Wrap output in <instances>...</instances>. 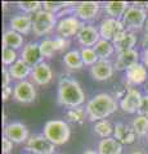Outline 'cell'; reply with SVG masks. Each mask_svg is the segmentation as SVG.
Here are the masks:
<instances>
[{"mask_svg": "<svg viewBox=\"0 0 148 154\" xmlns=\"http://www.w3.org/2000/svg\"><path fill=\"white\" fill-rule=\"evenodd\" d=\"M57 102L67 109L83 107L85 103V93L75 79L62 77L57 88Z\"/></svg>", "mask_w": 148, "mask_h": 154, "instance_id": "obj_1", "label": "cell"}, {"mask_svg": "<svg viewBox=\"0 0 148 154\" xmlns=\"http://www.w3.org/2000/svg\"><path fill=\"white\" fill-rule=\"evenodd\" d=\"M118 104L113 95L107 93H99L87 103V114L88 119L92 122H98L108 118L117 110Z\"/></svg>", "mask_w": 148, "mask_h": 154, "instance_id": "obj_2", "label": "cell"}, {"mask_svg": "<svg viewBox=\"0 0 148 154\" xmlns=\"http://www.w3.org/2000/svg\"><path fill=\"white\" fill-rule=\"evenodd\" d=\"M43 135L55 146L65 145L71 137V127L63 119H50L43 127Z\"/></svg>", "mask_w": 148, "mask_h": 154, "instance_id": "obj_3", "label": "cell"}, {"mask_svg": "<svg viewBox=\"0 0 148 154\" xmlns=\"http://www.w3.org/2000/svg\"><path fill=\"white\" fill-rule=\"evenodd\" d=\"M57 23H58V18L55 14L41 9L32 16V33L36 37L45 38L52 32H55Z\"/></svg>", "mask_w": 148, "mask_h": 154, "instance_id": "obj_4", "label": "cell"}, {"mask_svg": "<svg viewBox=\"0 0 148 154\" xmlns=\"http://www.w3.org/2000/svg\"><path fill=\"white\" fill-rule=\"evenodd\" d=\"M121 21L124 23V26H125L126 31L137 33L138 31L144 28L146 23L148 21L147 9L144 8V5H139V4L134 3L133 5L128 8V11L124 14Z\"/></svg>", "mask_w": 148, "mask_h": 154, "instance_id": "obj_5", "label": "cell"}, {"mask_svg": "<svg viewBox=\"0 0 148 154\" xmlns=\"http://www.w3.org/2000/svg\"><path fill=\"white\" fill-rule=\"evenodd\" d=\"M83 26H84V22H81L74 14L72 16L59 18L58 23H57V27H55V36L70 40V38L77 36V33Z\"/></svg>", "mask_w": 148, "mask_h": 154, "instance_id": "obj_6", "label": "cell"}, {"mask_svg": "<svg viewBox=\"0 0 148 154\" xmlns=\"http://www.w3.org/2000/svg\"><path fill=\"white\" fill-rule=\"evenodd\" d=\"M26 153L32 154H54L55 145L50 143L43 134H34L30 135L28 140L25 144Z\"/></svg>", "mask_w": 148, "mask_h": 154, "instance_id": "obj_7", "label": "cell"}, {"mask_svg": "<svg viewBox=\"0 0 148 154\" xmlns=\"http://www.w3.org/2000/svg\"><path fill=\"white\" fill-rule=\"evenodd\" d=\"M102 9V3L99 2H79L74 5V16L81 22H92L97 19Z\"/></svg>", "mask_w": 148, "mask_h": 154, "instance_id": "obj_8", "label": "cell"}, {"mask_svg": "<svg viewBox=\"0 0 148 154\" xmlns=\"http://www.w3.org/2000/svg\"><path fill=\"white\" fill-rule=\"evenodd\" d=\"M98 30H99V35L101 38L103 40H108L112 41L118 33H121L124 31H126L125 26L121 19H115V18H109V17H104L101 19L98 25Z\"/></svg>", "mask_w": 148, "mask_h": 154, "instance_id": "obj_9", "label": "cell"}, {"mask_svg": "<svg viewBox=\"0 0 148 154\" xmlns=\"http://www.w3.org/2000/svg\"><path fill=\"white\" fill-rule=\"evenodd\" d=\"M142 99H143V94L140 93V90H138L137 88H128L126 94L122 96V99L118 103V107L125 113L138 114L142 104Z\"/></svg>", "mask_w": 148, "mask_h": 154, "instance_id": "obj_10", "label": "cell"}, {"mask_svg": "<svg viewBox=\"0 0 148 154\" xmlns=\"http://www.w3.org/2000/svg\"><path fill=\"white\" fill-rule=\"evenodd\" d=\"M13 99L22 104H30L36 99V88L28 80L16 82L13 86Z\"/></svg>", "mask_w": 148, "mask_h": 154, "instance_id": "obj_11", "label": "cell"}, {"mask_svg": "<svg viewBox=\"0 0 148 154\" xmlns=\"http://www.w3.org/2000/svg\"><path fill=\"white\" fill-rule=\"evenodd\" d=\"M3 136L8 137L9 140L14 144H22L28 140L30 134L28 128L25 123L22 122H11L4 126L3 128Z\"/></svg>", "mask_w": 148, "mask_h": 154, "instance_id": "obj_12", "label": "cell"}, {"mask_svg": "<svg viewBox=\"0 0 148 154\" xmlns=\"http://www.w3.org/2000/svg\"><path fill=\"white\" fill-rule=\"evenodd\" d=\"M148 81V68L139 62L131 66L125 72V85L128 88H135L139 85H144Z\"/></svg>", "mask_w": 148, "mask_h": 154, "instance_id": "obj_13", "label": "cell"}, {"mask_svg": "<svg viewBox=\"0 0 148 154\" xmlns=\"http://www.w3.org/2000/svg\"><path fill=\"white\" fill-rule=\"evenodd\" d=\"M30 79H31V82L36 86H46L53 81L54 72L52 69L50 64L44 60L32 68Z\"/></svg>", "mask_w": 148, "mask_h": 154, "instance_id": "obj_14", "label": "cell"}, {"mask_svg": "<svg viewBox=\"0 0 148 154\" xmlns=\"http://www.w3.org/2000/svg\"><path fill=\"white\" fill-rule=\"evenodd\" d=\"M76 40L81 45V48H94L95 44L101 40L98 26H94L92 23H84L79 31Z\"/></svg>", "mask_w": 148, "mask_h": 154, "instance_id": "obj_15", "label": "cell"}, {"mask_svg": "<svg viewBox=\"0 0 148 154\" xmlns=\"http://www.w3.org/2000/svg\"><path fill=\"white\" fill-rule=\"evenodd\" d=\"M140 62V53L137 49L116 53V58L113 60V66L116 71H128L131 66Z\"/></svg>", "mask_w": 148, "mask_h": 154, "instance_id": "obj_16", "label": "cell"}, {"mask_svg": "<svg viewBox=\"0 0 148 154\" xmlns=\"http://www.w3.org/2000/svg\"><path fill=\"white\" fill-rule=\"evenodd\" d=\"M115 66L111 59H99L93 67H90V76L95 81H107L115 73Z\"/></svg>", "mask_w": 148, "mask_h": 154, "instance_id": "obj_17", "label": "cell"}, {"mask_svg": "<svg viewBox=\"0 0 148 154\" xmlns=\"http://www.w3.org/2000/svg\"><path fill=\"white\" fill-rule=\"evenodd\" d=\"M20 58L23 62H26L28 66H31L32 68L39 63H41V62H44V58H43L40 53L39 42H32V41L25 44V46L21 49Z\"/></svg>", "mask_w": 148, "mask_h": 154, "instance_id": "obj_18", "label": "cell"}, {"mask_svg": "<svg viewBox=\"0 0 148 154\" xmlns=\"http://www.w3.org/2000/svg\"><path fill=\"white\" fill-rule=\"evenodd\" d=\"M9 28L21 35H28L32 32V16L30 14H16L9 19Z\"/></svg>", "mask_w": 148, "mask_h": 154, "instance_id": "obj_19", "label": "cell"}, {"mask_svg": "<svg viewBox=\"0 0 148 154\" xmlns=\"http://www.w3.org/2000/svg\"><path fill=\"white\" fill-rule=\"evenodd\" d=\"M112 42H113L115 49H116V53L131 50V49H135V45L138 42V36L134 32L124 31L121 33H118L112 40Z\"/></svg>", "mask_w": 148, "mask_h": 154, "instance_id": "obj_20", "label": "cell"}, {"mask_svg": "<svg viewBox=\"0 0 148 154\" xmlns=\"http://www.w3.org/2000/svg\"><path fill=\"white\" fill-rule=\"evenodd\" d=\"M113 137L116 139L118 143H121L122 145H130V144L135 141V139L138 136L131 126H128V125L122 123V122H118L115 125Z\"/></svg>", "mask_w": 148, "mask_h": 154, "instance_id": "obj_21", "label": "cell"}, {"mask_svg": "<svg viewBox=\"0 0 148 154\" xmlns=\"http://www.w3.org/2000/svg\"><path fill=\"white\" fill-rule=\"evenodd\" d=\"M129 7L130 3L128 2H106L102 4V9L106 13V17L115 19H122Z\"/></svg>", "mask_w": 148, "mask_h": 154, "instance_id": "obj_22", "label": "cell"}, {"mask_svg": "<svg viewBox=\"0 0 148 154\" xmlns=\"http://www.w3.org/2000/svg\"><path fill=\"white\" fill-rule=\"evenodd\" d=\"M8 71H9V73H11V76H12V80L17 81V82H20V81L27 80L28 77L31 76L32 67L28 66L26 62H23L21 58H20V59H18L13 66L9 67Z\"/></svg>", "mask_w": 148, "mask_h": 154, "instance_id": "obj_23", "label": "cell"}, {"mask_svg": "<svg viewBox=\"0 0 148 154\" xmlns=\"http://www.w3.org/2000/svg\"><path fill=\"white\" fill-rule=\"evenodd\" d=\"M3 46L5 48H9V49H13V50H20L23 46H25V41H23V36L21 33H18L16 31L11 30V28H8L3 32Z\"/></svg>", "mask_w": 148, "mask_h": 154, "instance_id": "obj_24", "label": "cell"}, {"mask_svg": "<svg viewBox=\"0 0 148 154\" xmlns=\"http://www.w3.org/2000/svg\"><path fill=\"white\" fill-rule=\"evenodd\" d=\"M98 154H121L122 153V144L118 143L113 136L102 139L97 146Z\"/></svg>", "mask_w": 148, "mask_h": 154, "instance_id": "obj_25", "label": "cell"}, {"mask_svg": "<svg viewBox=\"0 0 148 154\" xmlns=\"http://www.w3.org/2000/svg\"><path fill=\"white\" fill-rule=\"evenodd\" d=\"M63 64L66 66V68L72 69V71H79L84 67V62L81 59L80 50L72 49L65 53L63 55Z\"/></svg>", "mask_w": 148, "mask_h": 154, "instance_id": "obj_26", "label": "cell"}, {"mask_svg": "<svg viewBox=\"0 0 148 154\" xmlns=\"http://www.w3.org/2000/svg\"><path fill=\"white\" fill-rule=\"evenodd\" d=\"M94 50L97 53L99 59H111V57L116 53L113 42L108 41V40H103V38H101V40L95 44Z\"/></svg>", "mask_w": 148, "mask_h": 154, "instance_id": "obj_27", "label": "cell"}, {"mask_svg": "<svg viewBox=\"0 0 148 154\" xmlns=\"http://www.w3.org/2000/svg\"><path fill=\"white\" fill-rule=\"evenodd\" d=\"M113 128H115V125H112L108 119H102V121H98L94 123L93 131L99 137L107 139V137L113 136Z\"/></svg>", "mask_w": 148, "mask_h": 154, "instance_id": "obj_28", "label": "cell"}, {"mask_svg": "<svg viewBox=\"0 0 148 154\" xmlns=\"http://www.w3.org/2000/svg\"><path fill=\"white\" fill-rule=\"evenodd\" d=\"M131 127L134 130V132L137 134L138 137H147L148 135V118L144 116L137 114V117L133 119Z\"/></svg>", "mask_w": 148, "mask_h": 154, "instance_id": "obj_29", "label": "cell"}, {"mask_svg": "<svg viewBox=\"0 0 148 154\" xmlns=\"http://www.w3.org/2000/svg\"><path fill=\"white\" fill-rule=\"evenodd\" d=\"M85 118H88V114H87V109L84 107L71 108V109H67V112H66V119L68 122L81 125L84 123Z\"/></svg>", "mask_w": 148, "mask_h": 154, "instance_id": "obj_30", "label": "cell"}, {"mask_svg": "<svg viewBox=\"0 0 148 154\" xmlns=\"http://www.w3.org/2000/svg\"><path fill=\"white\" fill-rule=\"evenodd\" d=\"M39 48H40V53L44 59H52L55 54V50L53 46V37L41 38L39 41Z\"/></svg>", "mask_w": 148, "mask_h": 154, "instance_id": "obj_31", "label": "cell"}, {"mask_svg": "<svg viewBox=\"0 0 148 154\" xmlns=\"http://www.w3.org/2000/svg\"><path fill=\"white\" fill-rule=\"evenodd\" d=\"M18 59H20V54H18L17 50H13V49H9V48L3 46V49H2V62H3L4 67L9 68V67L13 66Z\"/></svg>", "mask_w": 148, "mask_h": 154, "instance_id": "obj_32", "label": "cell"}, {"mask_svg": "<svg viewBox=\"0 0 148 154\" xmlns=\"http://www.w3.org/2000/svg\"><path fill=\"white\" fill-rule=\"evenodd\" d=\"M80 54H81V59L84 62V66L87 67H93L99 60L94 48H81Z\"/></svg>", "mask_w": 148, "mask_h": 154, "instance_id": "obj_33", "label": "cell"}, {"mask_svg": "<svg viewBox=\"0 0 148 154\" xmlns=\"http://www.w3.org/2000/svg\"><path fill=\"white\" fill-rule=\"evenodd\" d=\"M16 5L23 11L25 14H30L34 16L35 13L43 9V2H17Z\"/></svg>", "mask_w": 148, "mask_h": 154, "instance_id": "obj_34", "label": "cell"}, {"mask_svg": "<svg viewBox=\"0 0 148 154\" xmlns=\"http://www.w3.org/2000/svg\"><path fill=\"white\" fill-rule=\"evenodd\" d=\"M68 5V2H43V9L52 14H58Z\"/></svg>", "mask_w": 148, "mask_h": 154, "instance_id": "obj_35", "label": "cell"}, {"mask_svg": "<svg viewBox=\"0 0 148 154\" xmlns=\"http://www.w3.org/2000/svg\"><path fill=\"white\" fill-rule=\"evenodd\" d=\"M70 40L67 38H63V37H59V36H55L53 37V46H54V50L57 51H65L70 48Z\"/></svg>", "mask_w": 148, "mask_h": 154, "instance_id": "obj_36", "label": "cell"}, {"mask_svg": "<svg viewBox=\"0 0 148 154\" xmlns=\"http://www.w3.org/2000/svg\"><path fill=\"white\" fill-rule=\"evenodd\" d=\"M13 144L14 143H12L8 137L3 136V139H2V153L3 154H9L13 150Z\"/></svg>", "mask_w": 148, "mask_h": 154, "instance_id": "obj_37", "label": "cell"}, {"mask_svg": "<svg viewBox=\"0 0 148 154\" xmlns=\"http://www.w3.org/2000/svg\"><path fill=\"white\" fill-rule=\"evenodd\" d=\"M138 114L144 116V117L148 118V94L143 95L142 104H140V108H139V112H138Z\"/></svg>", "mask_w": 148, "mask_h": 154, "instance_id": "obj_38", "label": "cell"}, {"mask_svg": "<svg viewBox=\"0 0 148 154\" xmlns=\"http://www.w3.org/2000/svg\"><path fill=\"white\" fill-rule=\"evenodd\" d=\"M2 73H3V79H2V85H3V88H5V86H11L12 76H11V73H9V71H8L7 67H3Z\"/></svg>", "mask_w": 148, "mask_h": 154, "instance_id": "obj_39", "label": "cell"}, {"mask_svg": "<svg viewBox=\"0 0 148 154\" xmlns=\"http://www.w3.org/2000/svg\"><path fill=\"white\" fill-rule=\"evenodd\" d=\"M13 95V88L12 86H5V88H3L2 90V99L3 102H8L9 98Z\"/></svg>", "mask_w": 148, "mask_h": 154, "instance_id": "obj_40", "label": "cell"}, {"mask_svg": "<svg viewBox=\"0 0 148 154\" xmlns=\"http://www.w3.org/2000/svg\"><path fill=\"white\" fill-rule=\"evenodd\" d=\"M140 62L148 68V46H146L140 53Z\"/></svg>", "mask_w": 148, "mask_h": 154, "instance_id": "obj_41", "label": "cell"}, {"mask_svg": "<svg viewBox=\"0 0 148 154\" xmlns=\"http://www.w3.org/2000/svg\"><path fill=\"white\" fill-rule=\"evenodd\" d=\"M83 154H98V152L94 150V149H88V150H85Z\"/></svg>", "mask_w": 148, "mask_h": 154, "instance_id": "obj_42", "label": "cell"}, {"mask_svg": "<svg viewBox=\"0 0 148 154\" xmlns=\"http://www.w3.org/2000/svg\"><path fill=\"white\" fill-rule=\"evenodd\" d=\"M130 154H146L144 152H142V150H133Z\"/></svg>", "mask_w": 148, "mask_h": 154, "instance_id": "obj_43", "label": "cell"}, {"mask_svg": "<svg viewBox=\"0 0 148 154\" xmlns=\"http://www.w3.org/2000/svg\"><path fill=\"white\" fill-rule=\"evenodd\" d=\"M144 90H146V94H148V81L144 84Z\"/></svg>", "mask_w": 148, "mask_h": 154, "instance_id": "obj_44", "label": "cell"}, {"mask_svg": "<svg viewBox=\"0 0 148 154\" xmlns=\"http://www.w3.org/2000/svg\"><path fill=\"white\" fill-rule=\"evenodd\" d=\"M144 8H146L147 11H148V2H147V3H144Z\"/></svg>", "mask_w": 148, "mask_h": 154, "instance_id": "obj_45", "label": "cell"}, {"mask_svg": "<svg viewBox=\"0 0 148 154\" xmlns=\"http://www.w3.org/2000/svg\"><path fill=\"white\" fill-rule=\"evenodd\" d=\"M25 154H32V153H25Z\"/></svg>", "mask_w": 148, "mask_h": 154, "instance_id": "obj_46", "label": "cell"}, {"mask_svg": "<svg viewBox=\"0 0 148 154\" xmlns=\"http://www.w3.org/2000/svg\"><path fill=\"white\" fill-rule=\"evenodd\" d=\"M147 139H148V135H147Z\"/></svg>", "mask_w": 148, "mask_h": 154, "instance_id": "obj_47", "label": "cell"}]
</instances>
